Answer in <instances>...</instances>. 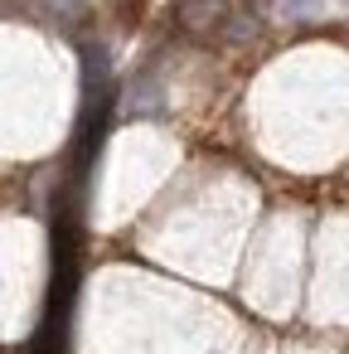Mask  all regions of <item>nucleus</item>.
Wrapping results in <instances>:
<instances>
[{"instance_id":"nucleus-1","label":"nucleus","mask_w":349,"mask_h":354,"mask_svg":"<svg viewBox=\"0 0 349 354\" xmlns=\"http://www.w3.org/2000/svg\"><path fill=\"white\" fill-rule=\"evenodd\" d=\"M228 10H233V0H189V6L180 10V25H185L189 35L218 39V25H223Z\"/></svg>"}]
</instances>
